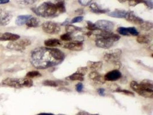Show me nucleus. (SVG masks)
Instances as JSON below:
<instances>
[{
	"mask_svg": "<svg viewBox=\"0 0 153 115\" xmlns=\"http://www.w3.org/2000/svg\"><path fill=\"white\" fill-rule=\"evenodd\" d=\"M65 58L64 53L58 49L40 47L32 51L30 62L36 69L44 70L61 64Z\"/></svg>",
	"mask_w": 153,
	"mask_h": 115,
	"instance_id": "1",
	"label": "nucleus"
},
{
	"mask_svg": "<svg viewBox=\"0 0 153 115\" xmlns=\"http://www.w3.org/2000/svg\"><path fill=\"white\" fill-rule=\"evenodd\" d=\"M32 10L38 16L44 18H53L66 12L65 2L63 0H57L55 3L44 2L37 7L32 8Z\"/></svg>",
	"mask_w": 153,
	"mask_h": 115,
	"instance_id": "2",
	"label": "nucleus"
},
{
	"mask_svg": "<svg viewBox=\"0 0 153 115\" xmlns=\"http://www.w3.org/2000/svg\"><path fill=\"white\" fill-rule=\"evenodd\" d=\"M97 36L95 40V44L99 48L107 49L114 45L115 42L118 41L120 37L118 35L112 33L111 31L97 30L92 32V34Z\"/></svg>",
	"mask_w": 153,
	"mask_h": 115,
	"instance_id": "3",
	"label": "nucleus"
},
{
	"mask_svg": "<svg viewBox=\"0 0 153 115\" xmlns=\"http://www.w3.org/2000/svg\"><path fill=\"white\" fill-rule=\"evenodd\" d=\"M130 87L134 91L140 96L145 98H153V84L152 81L149 79L143 80L140 84L132 81Z\"/></svg>",
	"mask_w": 153,
	"mask_h": 115,
	"instance_id": "4",
	"label": "nucleus"
},
{
	"mask_svg": "<svg viewBox=\"0 0 153 115\" xmlns=\"http://www.w3.org/2000/svg\"><path fill=\"white\" fill-rule=\"evenodd\" d=\"M2 85L13 87L15 89H21L24 87H31L33 85V82L30 78H7L2 80Z\"/></svg>",
	"mask_w": 153,
	"mask_h": 115,
	"instance_id": "5",
	"label": "nucleus"
},
{
	"mask_svg": "<svg viewBox=\"0 0 153 115\" xmlns=\"http://www.w3.org/2000/svg\"><path fill=\"white\" fill-rule=\"evenodd\" d=\"M122 50L120 49H115L110 50L105 52L103 56L104 60L106 62L112 63L117 67H120V59L121 57Z\"/></svg>",
	"mask_w": 153,
	"mask_h": 115,
	"instance_id": "6",
	"label": "nucleus"
},
{
	"mask_svg": "<svg viewBox=\"0 0 153 115\" xmlns=\"http://www.w3.org/2000/svg\"><path fill=\"white\" fill-rule=\"evenodd\" d=\"M31 44V41L29 39H22L18 40L14 42H10L7 46L8 49L13 50L21 51L24 50L25 48Z\"/></svg>",
	"mask_w": 153,
	"mask_h": 115,
	"instance_id": "7",
	"label": "nucleus"
},
{
	"mask_svg": "<svg viewBox=\"0 0 153 115\" xmlns=\"http://www.w3.org/2000/svg\"><path fill=\"white\" fill-rule=\"evenodd\" d=\"M42 28L44 32L51 35L57 34L61 31L60 27L57 23L52 22H44L42 24Z\"/></svg>",
	"mask_w": 153,
	"mask_h": 115,
	"instance_id": "8",
	"label": "nucleus"
},
{
	"mask_svg": "<svg viewBox=\"0 0 153 115\" xmlns=\"http://www.w3.org/2000/svg\"><path fill=\"white\" fill-rule=\"evenodd\" d=\"M98 30L105 31H111L114 28V22L106 20H99L95 23Z\"/></svg>",
	"mask_w": 153,
	"mask_h": 115,
	"instance_id": "9",
	"label": "nucleus"
},
{
	"mask_svg": "<svg viewBox=\"0 0 153 115\" xmlns=\"http://www.w3.org/2000/svg\"><path fill=\"white\" fill-rule=\"evenodd\" d=\"M64 49L74 51H80L83 50V43L81 41L75 40L70 42L68 43H64L63 46Z\"/></svg>",
	"mask_w": 153,
	"mask_h": 115,
	"instance_id": "10",
	"label": "nucleus"
},
{
	"mask_svg": "<svg viewBox=\"0 0 153 115\" xmlns=\"http://www.w3.org/2000/svg\"><path fill=\"white\" fill-rule=\"evenodd\" d=\"M13 15L9 11L5 10H0V25L6 26L10 23Z\"/></svg>",
	"mask_w": 153,
	"mask_h": 115,
	"instance_id": "11",
	"label": "nucleus"
},
{
	"mask_svg": "<svg viewBox=\"0 0 153 115\" xmlns=\"http://www.w3.org/2000/svg\"><path fill=\"white\" fill-rule=\"evenodd\" d=\"M119 34L123 36H138L139 32L135 27H120L117 29Z\"/></svg>",
	"mask_w": 153,
	"mask_h": 115,
	"instance_id": "12",
	"label": "nucleus"
},
{
	"mask_svg": "<svg viewBox=\"0 0 153 115\" xmlns=\"http://www.w3.org/2000/svg\"><path fill=\"white\" fill-rule=\"evenodd\" d=\"M20 39V36L10 32H5L0 34V41L2 42H14Z\"/></svg>",
	"mask_w": 153,
	"mask_h": 115,
	"instance_id": "13",
	"label": "nucleus"
},
{
	"mask_svg": "<svg viewBox=\"0 0 153 115\" xmlns=\"http://www.w3.org/2000/svg\"><path fill=\"white\" fill-rule=\"evenodd\" d=\"M125 19L127 21L130 22L132 24L139 25L144 22L142 19L137 16L132 11H127Z\"/></svg>",
	"mask_w": 153,
	"mask_h": 115,
	"instance_id": "14",
	"label": "nucleus"
},
{
	"mask_svg": "<svg viewBox=\"0 0 153 115\" xmlns=\"http://www.w3.org/2000/svg\"><path fill=\"white\" fill-rule=\"evenodd\" d=\"M122 77V73L118 70H114L107 72L104 77L105 81H115Z\"/></svg>",
	"mask_w": 153,
	"mask_h": 115,
	"instance_id": "15",
	"label": "nucleus"
},
{
	"mask_svg": "<svg viewBox=\"0 0 153 115\" xmlns=\"http://www.w3.org/2000/svg\"><path fill=\"white\" fill-rule=\"evenodd\" d=\"M88 77L90 79L97 84H103L105 81L104 77H103L100 74L96 71L91 72L88 75Z\"/></svg>",
	"mask_w": 153,
	"mask_h": 115,
	"instance_id": "16",
	"label": "nucleus"
},
{
	"mask_svg": "<svg viewBox=\"0 0 153 115\" xmlns=\"http://www.w3.org/2000/svg\"><path fill=\"white\" fill-rule=\"evenodd\" d=\"M127 13V11L125 10H119L117 9L114 11L108 12V16L114 17V18H118V19H125L126 14Z\"/></svg>",
	"mask_w": 153,
	"mask_h": 115,
	"instance_id": "17",
	"label": "nucleus"
},
{
	"mask_svg": "<svg viewBox=\"0 0 153 115\" xmlns=\"http://www.w3.org/2000/svg\"><path fill=\"white\" fill-rule=\"evenodd\" d=\"M43 85L50 87H57L59 85H65L67 84L66 82L63 81H54V80H45L42 82Z\"/></svg>",
	"mask_w": 153,
	"mask_h": 115,
	"instance_id": "18",
	"label": "nucleus"
},
{
	"mask_svg": "<svg viewBox=\"0 0 153 115\" xmlns=\"http://www.w3.org/2000/svg\"><path fill=\"white\" fill-rule=\"evenodd\" d=\"M103 66V62L101 61L97 62H93V61H88L87 62V67L92 71L97 72L100 70Z\"/></svg>",
	"mask_w": 153,
	"mask_h": 115,
	"instance_id": "19",
	"label": "nucleus"
},
{
	"mask_svg": "<svg viewBox=\"0 0 153 115\" xmlns=\"http://www.w3.org/2000/svg\"><path fill=\"white\" fill-rule=\"evenodd\" d=\"M32 17L31 15L29 14H24V15H20L17 16L16 19V24L19 26H22L24 24H26L28 20Z\"/></svg>",
	"mask_w": 153,
	"mask_h": 115,
	"instance_id": "20",
	"label": "nucleus"
},
{
	"mask_svg": "<svg viewBox=\"0 0 153 115\" xmlns=\"http://www.w3.org/2000/svg\"><path fill=\"white\" fill-rule=\"evenodd\" d=\"M91 10L92 12L97 13V14H103L108 12V9H102L100 7L97 3H92L91 4L90 6Z\"/></svg>",
	"mask_w": 153,
	"mask_h": 115,
	"instance_id": "21",
	"label": "nucleus"
},
{
	"mask_svg": "<svg viewBox=\"0 0 153 115\" xmlns=\"http://www.w3.org/2000/svg\"><path fill=\"white\" fill-rule=\"evenodd\" d=\"M44 44L45 46L48 47H55L62 46V43L57 39H49L44 41Z\"/></svg>",
	"mask_w": 153,
	"mask_h": 115,
	"instance_id": "22",
	"label": "nucleus"
},
{
	"mask_svg": "<svg viewBox=\"0 0 153 115\" xmlns=\"http://www.w3.org/2000/svg\"><path fill=\"white\" fill-rule=\"evenodd\" d=\"M26 25L29 28H37L40 27V21L37 17L32 16L27 22Z\"/></svg>",
	"mask_w": 153,
	"mask_h": 115,
	"instance_id": "23",
	"label": "nucleus"
},
{
	"mask_svg": "<svg viewBox=\"0 0 153 115\" xmlns=\"http://www.w3.org/2000/svg\"><path fill=\"white\" fill-rule=\"evenodd\" d=\"M152 40V37L149 35H138L137 38V41L138 43L140 44H148L150 43Z\"/></svg>",
	"mask_w": 153,
	"mask_h": 115,
	"instance_id": "24",
	"label": "nucleus"
},
{
	"mask_svg": "<svg viewBox=\"0 0 153 115\" xmlns=\"http://www.w3.org/2000/svg\"><path fill=\"white\" fill-rule=\"evenodd\" d=\"M65 31L67 32L70 34H74L77 32H84V30L83 28L78 27L73 25H67L65 27Z\"/></svg>",
	"mask_w": 153,
	"mask_h": 115,
	"instance_id": "25",
	"label": "nucleus"
},
{
	"mask_svg": "<svg viewBox=\"0 0 153 115\" xmlns=\"http://www.w3.org/2000/svg\"><path fill=\"white\" fill-rule=\"evenodd\" d=\"M68 79L71 81H84V75L79 73V72H75L72 74V75H70L68 78Z\"/></svg>",
	"mask_w": 153,
	"mask_h": 115,
	"instance_id": "26",
	"label": "nucleus"
},
{
	"mask_svg": "<svg viewBox=\"0 0 153 115\" xmlns=\"http://www.w3.org/2000/svg\"><path fill=\"white\" fill-rule=\"evenodd\" d=\"M153 24L152 22H143L140 25V28L143 31H150L153 29Z\"/></svg>",
	"mask_w": 153,
	"mask_h": 115,
	"instance_id": "27",
	"label": "nucleus"
},
{
	"mask_svg": "<svg viewBox=\"0 0 153 115\" xmlns=\"http://www.w3.org/2000/svg\"><path fill=\"white\" fill-rule=\"evenodd\" d=\"M41 76H42L41 73L38 71H30L28 72L26 74L27 78H37V77H40Z\"/></svg>",
	"mask_w": 153,
	"mask_h": 115,
	"instance_id": "28",
	"label": "nucleus"
},
{
	"mask_svg": "<svg viewBox=\"0 0 153 115\" xmlns=\"http://www.w3.org/2000/svg\"><path fill=\"white\" fill-rule=\"evenodd\" d=\"M60 39L63 41H65V42L71 41L73 39L72 34L68 33V32H67L65 34H64L60 36Z\"/></svg>",
	"mask_w": 153,
	"mask_h": 115,
	"instance_id": "29",
	"label": "nucleus"
},
{
	"mask_svg": "<svg viewBox=\"0 0 153 115\" xmlns=\"http://www.w3.org/2000/svg\"><path fill=\"white\" fill-rule=\"evenodd\" d=\"M87 26L86 28L89 31L94 32L95 31L97 30V28L95 23L94 24L93 22H92L90 21H87Z\"/></svg>",
	"mask_w": 153,
	"mask_h": 115,
	"instance_id": "30",
	"label": "nucleus"
},
{
	"mask_svg": "<svg viewBox=\"0 0 153 115\" xmlns=\"http://www.w3.org/2000/svg\"><path fill=\"white\" fill-rule=\"evenodd\" d=\"M115 92H118V93H122L125 94L126 95H128V96H134V94L131 92V91H129L128 90L126 89H120L119 87L118 88Z\"/></svg>",
	"mask_w": 153,
	"mask_h": 115,
	"instance_id": "31",
	"label": "nucleus"
},
{
	"mask_svg": "<svg viewBox=\"0 0 153 115\" xmlns=\"http://www.w3.org/2000/svg\"><path fill=\"white\" fill-rule=\"evenodd\" d=\"M128 5L131 7H135L139 4L143 2L144 0H128Z\"/></svg>",
	"mask_w": 153,
	"mask_h": 115,
	"instance_id": "32",
	"label": "nucleus"
},
{
	"mask_svg": "<svg viewBox=\"0 0 153 115\" xmlns=\"http://www.w3.org/2000/svg\"><path fill=\"white\" fill-rule=\"evenodd\" d=\"M88 69L87 67H80L77 69L76 72L83 75L84 76V75H85L86 73L88 72Z\"/></svg>",
	"mask_w": 153,
	"mask_h": 115,
	"instance_id": "33",
	"label": "nucleus"
},
{
	"mask_svg": "<svg viewBox=\"0 0 153 115\" xmlns=\"http://www.w3.org/2000/svg\"><path fill=\"white\" fill-rule=\"evenodd\" d=\"M84 17L82 16H77L74 17V19H72L71 21V24H74V23H77V22H80L83 20Z\"/></svg>",
	"mask_w": 153,
	"mask_h": 115,
	"instance_id": "34",
	"label": "nucleus"
},
{
	"mask_svg": "<svg viewBox=\"0 0 153 115\" xmlns=\"http://www.w3.org/2000/svg\"><path fill=\"white\" fill-rule=\"evenodd\" d=\"M92 1L93 0H78L79 4L83 7H86L90 5Z\"/></svg>",
	"mask_w": 153,
	"mask_h": 115,
	"instance_id": "35",
	"label": "nucleus"
},
{
	"mask_svg": "<svg viewBox=\"0 0 153 115\" xmlns=\"http://www.w3.org/2000/svg\"><path fill=\"white\" fill-rule=\"evenodd\" d=\"M143 3L146 4V6L149 8L150 9H152L153 8V0H147V1H143Z\"/></svg>",
	"mask_w": 153,
	"mask_h": 115,
	"instance_id": "36",
	"label": "nucleus"
},
{
	"mask_svg": "<svg viewBox=\"0 0 153 115\" xmlns=\"http://www.w3.org/2000/svg\"><path fill=\"white\" fill-rule=\"evenodd\" d=\"M76 91L79 93H81L83 91V85L82 83L81 82H79L76 85Z\"/></svg>",
	"mask_w": 153,
	"mask_h": 115,
	"instance_id": "37",
	"label": "nucleus"
},
{
	"mask_svg": "<svg viewBox=\"0 0 153 115\" xmlns=\"http://www.w3.org/2000/svg\"><path fill=\"white\" fill-rule=\"evenodd\" d=\"M97 93L98 94L101 96H104L105 95V89L103 88H99L97 89Z\"/></svg>",
	"mask_w": 153,
	"mask_h": 115,
	"instance_id": "38",
	"label": "nucleus"
},
{
	"mask_svg": "<svg viewBox=\"0 0 153 115\" xmlns=\"http://www.w3.org/2000/svg\"><path fill=\"white\" fill-rule=\"evenodd\" d=\"M76 115H99L98 114H91L85 111H81L77 114Z\"/></svg>",
	"mask_w": 153,
	"mask_h": 115,
	"instance_id": "39",
	"label": "nucleus"
},
{
	"mask_svg": "<svg viewBox=\"0 0 153 115\" xmlns=\"http://www.w3.org/2000/svg\"><path fill=\"white\" fill-rule=\"evenodd\" d=\"M36 0H24V2L25 4L27 5H31L33 4V3H35Z\"/></svg>",
	"mask_w": 153,
	"mask_h": 115,
	"instance_id": "40",
	"label": "nucleus"
},
{
	"mask_svg": "<svg viewBox=\"0 0 153 115\" xmlns=\"http://www.w3.org/2000/svg\"><path fill=\"white\" fill-rule=\"evenodd\" d=\"M10 2V0H0V5L7 4Z\"/></svg>",
	"mask_w": 153,
	"mask_h": 115,
	"instance_id": "41",
	"label": "nucleus"
},
{
	"mask_svg": "<svg viewBox=\"0 0 153 115\" xmlns=\"http://www.w3.org/2000/svg\"><path fill=\"white\" fill-rule=\"evenodd\" d=\"M75 13L76 14H81L84 13V10L82 9H79L75 11Z\"/></svg>",
	"mask_w": 153,
	"mask_h": 115,
	"instance_id": "42",
	"label": "nucleus"
},
{
	"mask_svg": "<svg viewBox=\"0 0 153 115\" xmlns=\"http://www.w3.org/2000/svg\"><path fill=\"white\" fill-rule=\"evenodd\" d=\"M37 115H55L52 113H40Z\"/></svg>",
	"mask_w": 153,
	"mask_h": 115,
	"instance_id": "43",
	"label": "nucleus"
},
{
	"mask_svg": "<svg viewBox=\"0 0 153 115\" xmlns=\"http://www.w3.org/2000/svg\"><path fill=\"white\" fill-rule=\"evenodd\" d=\"M68 19H67L62 24V25H68Z\"/></svg>",
	"mask_w": 153,
	"mask_h": 115,
	"instance_id": "44",
	"label": "nucleus"
},
{
	"mask_svg": "<svg viewBox=\"0 0 153 115\" xmlns=\"http://www.w3.org/2000/svg\"><path fill=\"white\" fill-rule=\"evenodd\" d=\"M118 1L121 3H123V2H125L126 1H127L128 0H118Z\"/></svg>",
	"mask_w": 153,
	"mask_h": 115,
	"instance_id": "45",
	"label": "nucleus"
},
{
	"mask_svg": "<svg viewBox=\"0 0 153 115\" xmlns=\"http://www.w3.org/2000/svg\"><path fill=\"white\" fill-rule=\"evenodd\" d=\"M2 100V96L0 95V101L1 100Z\"/></svg>",
	"mask_w": 153,
	"mask_h": 115,
	"instance_id": "46",
	"label": "nucleus"
},
{
	"mask_svg": "<svg viewBox=\"0 0 153 115\" xmlns=\"http://www.w3.org/2000/svg\"><path fill=\"white\" fill-rule=\"evenodd\" d=\"M57 115H64V114H58Z\"/></svg>",
	"mask_w": 153,
	"mask_h": 115,
	"instance_id": "47",
	"label": "nucleus"
},
{
	"mask_svg": "<svg viewBox=\"0 0 153 115\" xmlns=\"http://www.w3.org/2000/svg\"><path fill=\"white\" fill-rule=\"evenodd\" d=\"M0 34H1V32H0Z\"/></svg>",
	"mask_w": 153,
	"mask_h": 115,
	"instance_id": "48",
	"label": "nucleus"
}]
</instances>
